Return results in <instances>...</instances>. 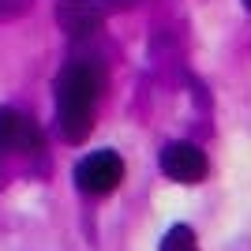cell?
Returning a JSON list of instances; mask_svg holds the SVG:
<instances>
[{
	"label": "cell",
	"instance_id": "6",
	"mask_svg": "<svg viewBox=\"0 0 251 251\" xmlns=\"http://www.w3.org/2000/svg\"><path fill=\"white\" fill-rule=\"evenodd\" d=\"M161 251H199V240H195V232L188 225H173L165 232V240H161Z\"/></svg>",
	"mask_w": 251,
	"mask_h": 251
},
{
	"label": "cell",
	"instance_id": "4",
	"mask_svg": "<svg viewBox=\"0 0 251 251\" xmlns=\"http://www.w3.org/2000/svg\"><path fill=\"white\" fill-rule=\"evenodd\" d=\"M105 11L98 0H60L56 4V23H60L64 34L72 38H90V34L101 30Z\"/></svg>",
	"mask_w": 251,
	"mask_h": 251
},
{
	"label": "cell",
	"instance_id": "9",
	"mask_svg": "<svg viewBox=\"0 0 251 251\" xmlns=\"http://www.w3.org/2000/svg\"><path fill=\"white\" fill-rule=\"evenodd\" d=\"M244 8H248V11H251V0H244Z\"/></svg>",
	"mask_w": 251,
	"mask_h": 251
},
{
	"label": "cell",
	"instance_id": "7",
	"mask_svg": "<svg viewBox=\"0 0 251 251\" xmlns=\"http://www.w3.org/2000/svg\"><path fill=\"white\" fill-rule=\"evenodd\" d=\"M30 8V0H0V19H11V15H23Z\"/></svg>",
	"mask_w": 251,
	"mask_h": 251
},
{
	"label": "cell",
	"instance_id": "2",
	"mask_svg": "<svg viewBox=\"0 0 251 251\" xmlns=\"http://www.w3.org/2000/svg\"><path fill=\"white\" fill-rule=\"evenodd\" d=\"M120 180H124V161L113 150H94L75 165V184L86 195H109Z\"/></svg>",
	"mask_w": 251,
	"mask_h": 251
},
{
	"label": "cell",
	"instance_id": "8",
	"mask_svg": "<svg viewBox=\"0 0 251 251\" xmlns=\"http://www.w3.org/2000/svg\"><path fill=\"white\" fill-rule=\"evenodd\" d=\"M101 4V11L109 15V11H127V8H135L139 0H98Z\"/></svg>",
	"mask_w": 251,
	"mask_h": 251
},
{
	"label": "cell",
	"instance_id": "3",
	"mask_svg": "<svg viewBox=\"0 0 251 251\" xmlns=\"http://www.w3.org/2000/svg\"><path fill=\"white\" fill-rule=\"evenodd\" d=\"M161 173L180 184H199L206 176V154L195 143H169L161 150Z\"/></svg>",
	"mask_w": 251,
	"mask_h": 251
},
{
	"label": "cell",
	"instance_id": "5",
	"mask_svg": "<svg viewBox=\"0 0 251 251\" xmlns=\"http://www.w3.org/2000/svg\"><path fill=\"white\" fill-rule=\"evenodd\" d=\"M0 150H23L34 154L42 150V131L30 116L15 113V109H0Z\"/></svg>",
	"mask_w": 251,
	"mask_h": 251
},
{
	"label": "cell",
	"instance_id": "1",
	"mask_svg": "<svg viewBox=\"0 0 251 251\" xmlns=\"http://www.w3.org/2000/svg\"><path fill=\"white\" fill-rule=\"evenodd\" d=\"M101 79L86 64H68L56 79V124L68 143H83L94 131Z\"/></svg>",
	"mask_w": 251,
	"mask_h": 251
}]
</instances>
